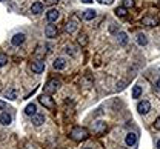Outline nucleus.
<instances>
[{
	"label": "nucleus",
	"instance_id": "1",
	"mask_svg": "<svg viewBox=\"0 0 160 149\" xmlns=\"http://www.w3.org/2000/svg\"><path fill=\"white\" fill-rule=\"evenodd\" d=\"M69 137L74 140V142H83L89 137V131L86 128H82V126H76L72 128V131L69 132Z\"/></svg>",
	"mask_w": 160,
	"mask_h": 149
},
{
	"label": "nucleus",
	"instance_id": "2",
	"mask_svg": "<svg viewBox=\"0 0 160 149\" xmlns=\"http://www.w3.org/2000/svg\"><path fill=\"white\" fill-rule=\"evenodd\" d=\"M39 102L45 108H48V109H54V108H56V103H54V100L49 97V94H42L39 97Z\"/></svg>",
	"mask_w": 160,
	"mask_h": 149
},
{
	"label": "nucleus",
	"instance_id": "3",
	"mask_svg": "<svg viewBox=\"0 0 160 149\" xmlns=\"http://www.w3.org/2000/svg\"><path fill=\"white\" fill-rule=\"evenodd\" d=\"M60 88V82L59 80H49L46 85L43 86V89H45V92L46 94H54V92H57V89Z\"/></svg>",
	"mask_w": 160,
	"mask_h": 149
},
{
	"label": "nucleus",
	"instance_id": "4",
	"mask_svg": "<svg viewBox=\"0 0 160 149\" xmlns=\"http://www.w3.org/2000/svg\"><path fill=\"white\" fill-rule=\"evenodd\" d=\"M137 111H139L142 115H143V114H148V112L151 111V103H149L148 100H142V102L137 103Z\"/></svg>",
	"mask_w": 160,
	"mask_h": 149
},
{
	"label": "nucleus",
	"instance_id": "5",
	"mask_svg": "<svg viewBox=\"0 0 160 149\" xmlns=\"http://www.w3.org/2000/svg\"><path fill=\"white\" fill-rule=\"evenodd\" d=\"M125 143H126V146H129V148L136 146V145H137V134H136V132H128V134H126V138H125Z\"/></svg>",
	"mask_w": 160,
	"mask_h": 149
},
{
	"label": "nucleus",
	"instance_id": "6",
	"mask_svg": "<svg viewBox=\"0 0 160 149\" xmlns=\"http://www.w3.org/2000/svg\"><path fill=\"white\" fill-rule=\"evenodd\" d=\"M45 36L46 37H49V39H54V37H57V26L56 25H46V28H45Z\"/></svg>",
	"mask_w": 160,
	"mask_h": 149
},
{
	"label": "nucleus",
	"instance_id": "7",
	"mask_svg": "<svg viewBox=\"0 0 160 149\" xmlns=\"http://www.w3.org/2000/svg\"><path fill=\"white\" fill-rule=\"evenodd\" d=\"M31 69H32V72H36V74L43 72V71H45V62H43V60H36V62H32V63H31Z\"/></svg>",
	"mask_w": 160,
	"mask_h": 149
},
{
	"label": "nucleus",
	"instance_id": "8",
	"mask_svg": "<svg viewBox=\"0 0 160 149\" xmlns=\"http://www.w3.org/2000/svg\"><path fill=\"white\" fill-rule=\"evenodd\" d=\"M106 129H108V126H106V123H105V122H96V125H94V132H96L97 135L105 134V132H106Z\"/></svg>",
	"mask_w": 160,
	"mask_h": 149
},
{
	"label": "nucleus",
	"instance_id": "9",
	"mask_svg": "<svg viewBox=\"0 0 160 149\" xmlns=\"http://www.w3.org/2000/svg\"><path fill=\"white\" fill-rule=\"evenodd\" d=\"M11 122H12V117H11L8 112H2V114H0V125L8 126V125H11Z\"/></svg>",
	"mask_w": 160,
	"mask_h": 149
},
{
	"label": "nucleus",
	"instance_id": "10",
	"mask_svg": "<svg viewBox=\"0 0 160 149\" xmlns=\"http://www.w3.org/2000/svg\"><path fill=\"white\" fill-rule=\"evenodd\" d=\"M142 23L146 25V26H157V23H160V20L159 19H156V17H149V16H146V17H143Z\"/></svg>",
	"mask_w": 160,
	"mask_h": 149
},
{
	"label": "nucleus",
	"instance_id": "11",
	"mask_svg": "<svg viewBox=\"0 0 160 149\" xmlns=\"http://www.w3.org/2000/svg\"><path fill=\"white\" fill-rule=\"evenodd\" d=\"M59 11L57 9H49L48 12H46V19H48V22L49 23H52V22H56L57 19H59Z\"/></svg>",
	"mask_w": 160,
	"mask_h": 149
},
{
	"label": "nucleus",
	"instance_id": "12",
	"mask_svg": "<svg viewBox=\"0 0 160 149\" xmlns=\"http://www.w3.org/2000/svg\"><path fill=\"white\" fill-rule=\"evenodd\" d=\"M23 42H25V34H22V32L16 34V36L11 39V43H12L14 46H20V45H22Z\"/></svg>",
	"mask_w": 160,
	"mask_h": 149
},
{
	"label": "nucleus",
	"instance_id": "13",
	"mask_svg": "<svg viewBox=\"0 0 160 149\" xmlns=\"http://www.w3.org/2000/svg\"><path fill=\"white\" fill-rule=\"evenodd\" d=\"M31 12L32 14H40V12H43V3H40V2H36V3H32V6H31Z\"/></svg>",
	"mask_w": 160,
	"mask_h": 149
},
{
	"label": "nucleus",
	"instance_id": "14",
	"mask_svg": "<svg viewBox=\"0 0 160 149\" xmlns=\"http://www.w3.org/2000/svg\"><path fill=\"white\" fill-rule=\"evenodd\" d=\"M32 123H34V126L43 125V123H45V115H42V114H34V115H32Z\"/></svg>",
	"mask_w": 160,
	"mask_h": 149
},
{
	"label": "nucleus",
	"instance_id": "15",
	"mask_svg": "<svg viewBox=\"0 0 160 149\" xmlns=\"http://www.w3.org/2000/svg\"><path fill=\"white\" fill-rule=\"evenodd\" d=\"M65 66H66V60H65L63 57H59V59L54 60V68H56V69L62 71V69H65Z\"/></svg>",
	"mask_w": 160,
	"mask_h": 149
},
{
	"label": "nucleus",
	"instance_id": "16",
	"mask_svg": "<svg viewBox=\"0 0 160 149\" xmlns=\"http://www.w3.org/2000/svg\"><path fill=\"white\" fill-rule=\"evenodd\" d=\"M25 114L29 115V117H32L34 114H37V108H36V105H34V103H29L28 106L25 108Z\"/></svg>",
	"mask_w": 160,
	"mask_h": 149
},
{
	"label": "nucleus",
	"instance_id": "17",
	"mask_svg": "<svg viewBox=\"0 0 160 149\" xmlns=\"http://www.w3.org/2000/svg\"><path fill=\"white\" fill-rule=\"evenodd\" d=\"M96 11L94 9H86L85 12H83V19L85 20H92V19H96Z\"/></svg>",
	"mask_w": 160,
	"mask_h": 149
},
{
	"label": "nucleus",
	"instance_id": "18",
	"mask_svg": "<svg viewBox=\"0 0 160 149\" xmlns=\"http://www.w3.org/2000/svg\"><path fill=\"white\" fill-rule=\"evenodd\" d=\"M117 40H119V45L125 46V45L128 43V36H126V32H119V36H117Z\"/></svg>",
	"mask_w": 160,
	"mask_h": 149
},
{
	"label": "nucleus",
	"instance_id": "19",
	"mask_svg": "<svg viewBox=\"0 0 160 149\" xmlns=\"http://www.w3.org/2000/svg\"><path fill=\"white\" fill-rule=\"evenodd\" d=\"M76 28H77V25H76V22H68L66 23V26H65V29H66V32H74L76 31Z\"/></svg>",
	"mask_w": 160,
	"mask_h": 149
},
{
	"label": "nucleus",
	"instance_id": "20",
	"mask_svg": "<svg viewBox=\"0 0 160 149\" xmlns=\"http://www.w3.org/2000/svg\"><path fill=\"white\" fill-rule=\"evenodd\" d=\"M137 43H139L140 46L148 45V39H146V36H145V34H139V36H137Z\"/></svg>",
	"mask_w": 160,
	"mask_h": 149
},
{
	"label": "nucleus",
	"instance_id": "21",
	"mask_svg": "<svg viewBox=\"0 0 160 149\" xmlns=\"http://www.w3.org/2000/svg\"><path fill=\"white\" fill-rule=\"evenodd\" d=\"M140 95H142V88L139 85H136L132 88V99H139Z\"/></svg>",
	"mask_w": 160,
	"mask_h": 149
},
{
	"label": "nucleus",
	"instance_id": "22",
	"mask_svg": "<svg viewBox=\"0 0 160 149\" xmlns=\"http://www.w3.org/2000/svg\"><path fill=\"white\" fill-rule=\"evenodd\" d=\"M6 99H9V100H14L16 99V91L14 89H8V91H5V94H3Z\"/></svg>",
	"mask_w": 160,
	"mask_h": 149
},
{
	"label": "nucleus",
	"instance_id": "23",
	"mask_svg": "<svg viewBox=\"0 0 160 149\" xmlns=\"http://www.w3.org/2000/svg\"><path fill=\"white\" fill-rule=\"evenodd\" d=\"M116 16H119V17H125V16H126V8H123V6L116 8Z\"/></svg>",
	"mask_w": 160,
	"mask_h": 149
},
{
	"label": "nucleus",
	"instance_id": "24",
	"mask_svg": "<svg viewBox=\"0 0 160 149\" xmlns=\"http://www.w3.org/2000/svg\"><path fill=\"white\" fill-rule=\"evenodd\" d=\"M6 63H8V57H6L5 54H0V68L5 66Z\"/></svg>",
	"mask_w": 160,
	"mask_h": 149
},
{
	"label": "nucleus",
	"instance_id": "25",
	"mask_svg": "<svg viewBox=\"0 0 160 149\" xmlns=\"http://www.w3.org/2000/svg\"><path fill=\"white\" fill-rule=\"evenodd\" d=\"M132 6H134V0H125L123 2V8L128 9V8H132Z\"/></svg>",
	"mask_w": 160,
	"mask_h": 149
},
{
	"label": "nucleus",
	"instance_id": "26",
	"mask_svg": "<svg viewBox=\"0 0 160 149\" xmlns=\"http://www.w3.org/2000/svg\"><path fill=\"white\" fill-rule=\"evenodd\" d=\"M79 43L82 45V46H85V45L88 43V39H86V36H85V34H82V36L79 37Z\"/></svg>",
	"mask_w": 160,
	"mask_h": 149
},
{
	"label": "nucleus",
	"instance_id": "27",
	"mask_svg": "<svg viewBox=\"0 0 160 149\" xmlns=\"http://www.w3.org/2000/svg\"><path fill=\"white\" fill-rule=\"evenodd\" d=\"M154 128L157 129V131H160V117L156 118V122H154Z\"/></svg>",
	"mask_w": 160,
	"mask_h": 149
},
{
	"label": "nucleus",
	"instance_id": "28",
	"mask_svg": "<svg viewBox=\"0 0 160 149\" xmlns=\"http://www.w3.org/2000/svg\"><path fill=\"white\" fill-rule=\"evenodd\" d=\"M59 0H45V3L46 5H54V3H57Z\"/></svg>",
	"mask_w": 160,
	"mask_h": 149
},
{
	"label": "nucleus",
	"instance_id": "29",
	"mask_svg": "<svg viewBox=\"0 0 160 149\" xmlns=\"http://www.w3.org/2000/svg\"><path fill=\"white\" fill-rule=\"evenodd\" d=\"M154 88H156V91H160V79L156 82V86H154Z\"/></svg>",
	"mask_w": 160,
	"mask_h": 149
},
{
	"label": "nucleus",
	"instance_id": "30",
	"mask_svg": "<svg viewBox=\"0 0 160 149\" xmlns=\"http://www.w3.org/2000/svg\"><path fill=\"white\" fill-rule=\"evenodd\" d=\"M99 2H100V3H108V5H111L114 0H99Z\"/></svg>",
	"mask_w": 160,
	"mask_h": 149
},
{
	"label": "nucleus",
	"instance_id": "31",
	"mask_svg": "<svg viewBox=\"0 0 160 149\" xmlns=\"http://www.w3.org/2000/svg\"><path fill=\"white\" fill-rule=\"evenodd\" d=\"M3 108H5V103H3V102H0V109H3Z\"/></svg>",
	"mask_w": 160,
	"mask_h": 149
},
{
	"label": "nucleus",
	"instance_id": "32",
	"mask_svg": "<svg viewBox=\"0 0 160 149\" xmlns=\"http://www.w3.org/2000/svg\"><path fill=\"white\" fill-rule=\"evenodd\" d=\"M82 2H83V3H91L92 0H82Z\"/></svg>",
	"mask_w": 160,
	"mask_h": 149
},
{
	"label": "nucleus",
	"instance_id": "33",
	"mask_svg": "<svg viewBox=\"0 0 160 149\" xmlns=\"http://www.w3.org/2000/svg\"><path fill=\"white\" fill-rule=\"evenodd\" d=\"M157 149H160V140L157 142Z\"/></svg>",
	"mask_w": 160,
	"mask_h": 149
},
{
	"label": "nucleus",
	"instance_id": "34",
	"mask_svg": "<svg viewBox=\"0 0 160 149\" xmlns=\"http://www.w3.org/2000/svg\"><path fill=\"white\" fill-rule=\"evenodd\" d=\"M85 149H91V148H85Z\"/></svg>",
	"mask_w": 160,
	"mask_h": 149
},
{
	"label": "nucleus",
	"instance_id": "35",
	"mask_svg": "<svg viewBox=\"0 0 160 149\" xmlns=\"http://www.w3.org/2000/svg\"><path fill=\"white\" fill-rule=\"evenodd\" d=\"M60 149H66V148H60Z\"/></svg>",
	"mask_w": 160,
	"mask_h": 149
},
{
	"label": "nucleus",
	"instance_id": "36",
	"mask_svg": "<svg viewBox=\"0 0 160 149\" xmlns=\"http://www.w3.org/2000/svg\"><path fill=\"white\" fill-rule=\"evenodd\" d=\"M0 2H5V0H0Z\"/></svg>",
	"mask_w": 160,
	"mask_h": 149
}]
</instances>
